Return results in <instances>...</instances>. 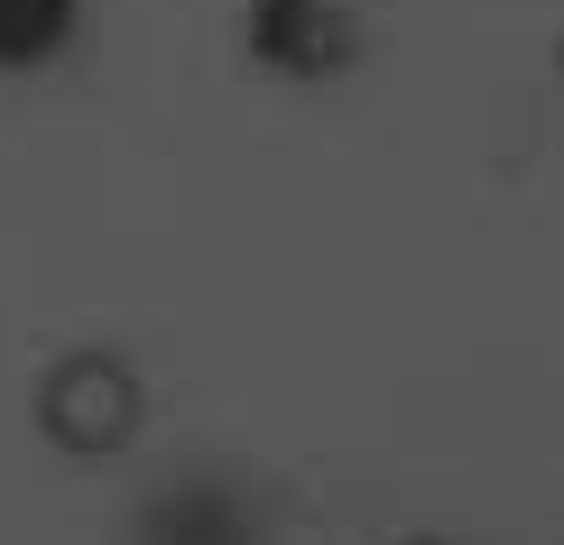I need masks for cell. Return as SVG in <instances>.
Here are the masks:
<instances>
[{
	"instance_id": "cell-5",
	"label": "cell",
	"mask_w": 564,
	"mask_h": 545,
	"mask_svg": "<svg viewBox=\"0 0 564 545\" xmlns=\"http://www.w3.org/2000/svg\"><path fill=\"white\" fill-rule=\"evenodd\" d=\"M408 545H463V536H408Z\"/></svg>"
},
{
	"instance_id": "cell-3",
	"label": "cell",
	"mask_w": 564,
	"mask_h": 545,
	"mask_svg": "<svg viewBox=\"0 0 564 545\" xmlns=\"http://www.w3.org/2000/svg\"><path fill=\"white\" fill-rule=\"evenodd\" d=\"M250 56L305 84V75H334L351 56V29H343L334 0H260L250 10Z\"/></svg>"
},
{
	"instance_id": "cell-4",
	"label": "cell",
	"mask_w": 564,
	"mask_h": 545,
	"mask_svg": "<svg viewBox=\"0 0 564 545\" xmlns=\"http://www.w3.org/2000/svg\"><path fill=\"white\" fill-rule=\"evenodd\" d=\"M84 0H0V65H46L65 37H75Z\"/></svg>"
},
{
	"instance_id": "cell-2",
	"label": "cell",
	"mask_w": 564,
	"mask_h": 545,
	"mask_svg": "<svg viewBox=\"0 0 564 545\" xmlns=\"http://www.w3.org/2000/svg\"><path fill=\"white\" fill-rule=\"evenodd\" d=\"M130 545H278V527H269V500L241 490L231 471H185L139 509Z\"/></svg>"
},
{
	"instance_id": "cell-1",
	"label": "cell",
	"mask_w": 564,
	"mask_h": 545,
	"mask_svg": "<svg viewBox=\"0 0 564 545\" xmlns=\"http://www.w3.org/2000/svg\"><path fill=\"white\" fill-rule=\"evenodd\" d=\"M139 416H149V389H139V370L121 351H65V361L37 379V435L56 444V454H75V462L121 454L139 435Z\"/></svg>"
}]
</instances>
